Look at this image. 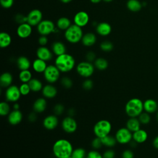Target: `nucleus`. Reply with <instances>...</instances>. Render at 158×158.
<instances>
[{"label":"nucleus","mask_w":158,"mask_h":158,"mask_svg":"<svg viewBox=\"0 0 158 158\" xmlns=\"http://www.w3.org/2000/svg\"><path fill=\"white\" fill-rule=\"evenodd\" d=\"M52 153L56 158H67L71 156L73 148L72 143L67 139L56 140L52 145Z\"/></svg>","instance_id":"f257e3e1"},{"label":"nucleus","mask_w":158,"mask_h":158,"mask_svg":"<svg viewBox=\"0 0 158 158\" xmlns=\"http://www.w3.org/2000/svg\"><path fill=\"white\" fill-rule=\"evenodd\" d=\"M54 65L61 73H68L72 71L75 67V60L72 55L65 53L56 57Z\"/></svg>","instance_id":"f03ea898"},{"label":"nucleus","mask_w":158,"mask_h":158,"mask_svg":"<svg viewBox=\"0 0 158 158\" xmlns=\"http://www.w3.org/2000/svg\"><path fill=\"white\" fill-rule=\"evenodd\" d=\"M144 110L143 102L139 98H131L127 101L125 106V111L129 117H138Z\"/></svg>","instance_id":"7ed1b4c3"},{"label":"nucleus","mask_w":158,"mask_h":158,"mask_svg":"<svg viewBox=\"0 0 158 158\" xmlns=\"http://www.w3.org/2000/svg\"><path fill=\"white\" fill-rule=\"evenodd\" d=\"M83 35L81 27L75 24H72L70 27L65 31L64 33V36L66 40L72 44H75L80 41Z\"/></svg>","instance_id":"20e7f679"},{"label":"nucleus","mask_w":158,"mask_h":158,"mask_svg":"<svg viewBox=\"0 0 158 158\" xmlns=\"http://www.w3.org/2000/svg\"><path fill=\"white\" fill-rule=\"evenodd\" d=\"M112 130V124L110 121L105 119L98 121L93 127V132L96 137L102 138L110 135Z\"/></svg>","instance_id":"39448f33"},{"label":"nucleus","mask_w":158,"mask_h":158,"mask_svg":"<svg viewBox=\"0 0 158 158\" xmlns=\"http://www.w3.org/2000/svg\"><path fill=\"white\" fill-rule=\"evenodd\" d=\"M95 67L92 62L88 61H82L76 66L77 73L81 77L89 78L94 72Z\"/></svg>","instance_id":"423d86ee"},{"label":"nucleus","mask_w":158,"mask_h":158,"mask_svg":"<svg viewBox=\"0 0 158 158\" xmlns=\"http://www.w3.org/2000/svg\"><path fill=\"white\" fill-rule=\"evenodd\" d=\"M60 73L55 65H49L43 72V77L48 83L54 84L59 80Z\"/></svg>","instance_id":"0eeeda50"},{"label":"nucleus","mask_w":158,"mask_h":158,"mask_svg":"<svg viewBox=\"0 0 158 158\" xmlns=\"http://www.w3.org/2000/svg\"><path fill=\"white\" fill-rule=\"evenodd\" d=\"M114 136L118 143L125 144L133 139V133L127 127H122L117 130Z\"/></svg>","instance_id":"6e6552de"},{"label":"nucleus","mask_w":158,"mask_h":158,"mask_svg":"<svg viewBox=\"0 0 158 158\" xmlns=\"http://www.w3.org/2000/svg\"><path fill=\"white\" fill-rule=\"evenodd\" d=\"M22 94L20 93L19 86L12 85L10 86L7 87L5 91V98L6 101L9 102H17Z\"/></svg>","instance_id":"1a4fd4ad"},{"label":"nucleus","mask_w":158,"mask_h":158,"mask_svg":"<svg viewBox=\"0 0 158 158\" xmlns=\"http://www.w3.org/2000/svg\"><path fill=\"white\" fill-rule=\"evenodd\" d=\"M37 31L41 35L48 36L55 31V25L49 20H43L37 26Z\"/></svg>","instance_id":"9d476101"},{"label":"nucleus","mask_w":158,"mask_h":158,"mask_svg":"<svg viewBox=\"0 0 158 158\" xmlns=\"http://www.w3.org/2000/svg\"><path fill=\"white\" fill-rule=\"evenodd\" d=\"M61 127L65 133H73L77 130L78 124L76 120L73 117L67 115L62 119Z\"/></svg>","instance_id":"9b49d317"},{"label":"nucleus","mask_w":158,"mask_h":158,"mask_svg":"<svg viewBox=\"0 0 158 158\" xmlns=\"http://www.w3.org/2000/svg\"><path fill=\"white\" fill-rule=\"evenodd\" d=\"M43 14L40 10H31L27 15V22L31 26H37L43 20Z\"/></svg>","instance_id":"f8f14e48"},{"label":"nucleus","mask_w":158,"mask_h":158,"mask_svg":"<svg viewBox=\"0 0 158 158\" xmlns=\"http://www.w3.org/2000/svg\"><path fill=\"white\" fill-rule=\"evenodd\" d=\"M59 125V118L55 114L48 115L43 120V126L48 130H52Z\"/></svg>","instance_id":"ddd939ff"},{"label":"nucleus","mask_w":158,"mask_h":158,"mask_svg":"<svg viewBox=\"0 0 158 158\" xmlns=\"http://www.w3.org/2000/svg\"><path fill=\"white\" fill-rule=\"evenodd\" d=\"M89 20V17L88 13L82 10L76 13L73 17L74 24L81 28L86 26L88 23Z\"/></svg>","instance_id":"4468645a"},{"label":"nucleus","mask_w":158,"mask_h":158,"mask_svg":"<svg viewBox=\"0 0 158 158\" xmlns=\"http://www.w3.org/2000/svg\"><path fill=\"white\" fill-rule=\"evenodd\" d=\"M32 32V26L27 22L19 24L17 28V34L21 38H27L29 37Z\"/></svg>","instance_id":"2eb2a0df"},{"label":"nucleus","mask_w":158,"mask_h":158,"mask_svg":"<svg viewBox=\"0 0 158 158\" xmlns=\"http://www.w3.org/2000/svg\"><path fill=\"white\" fill-rule=\"evenodd\" d=\"M42 95L46 99L54 98L57 94V89L53 84L48 83L43 86L41 90Z\"/></svg>","instance_id":"dca6fc26"},{"label":"nucleus","mask_w":158,"mask_h":158,"mask_svg":"<svg viewBox=\"0 0 158 158\" xmlns=\"http://www.w3.org/2000/svg\"><path fill=\"white\" fill-rule=\"evenodd\" d=\"M23 118V114L20 110H12L7 115V121L12 125L19 124Z\"/></svg>","instance_id":"f3484780"},{"label":"nucleus","mask_w":158,"mask_h":158,"mask_svg":"<svg viewBox=\"0 0 158 158\" xmlns=\"http://www.w3.org/2000/svg\"><path fill=\"white\" fill-rule=\"evenodd\" d=\"M52 52L46 46L39 47L36 50L37 58L42 59L46 62L51 60L52 58Z\"/></svg>","instance_id":"a211bd4d"},{"label":"nucleus","mask_w":158,"mask_h":158,"mask_svg":"<svg viewBox=\"0 0 158 158\" xmlns=\"http://www.w3.org/2000/svg\"><path fill=\"white\" fill-rule=\"evenodd\" d=\"M47 107V101L44 97L38 98L33 104V110L37 114L43 113Z\"/></svg>","instance_id":"6ab92c4d"},{"label":"nucleus","mask_w":158,"mask_h":158,"mask_svg":"<svg viewBox=\"0 0 158 158\" xmlns=\"http://www.w3.org/2000/svg\"><path fill=\"white\" fill-rule=\"evenodd\" d=\"M31 67L35 72L38 73H43L48 67V65L46 61L39 58H36L31 63Z\"/></svg>","instance_id":"aec40b11"},{"label":"nucleus","mask_w":158,"mask_h":158,"mask_svg":"<svg viewBox=\"0 0 158 158\" xmlns=\"http://www.w3.org/2000/svg\"><path fill=\"white\" fill-rule=\"evenodd\" d=\"M112 31L110 25L107 22H101L96 26V32L102 36H108Z\"/></svg>","instance_id":"412c9836"},{"label":"nucleus","mask_w":158,"mask_h":158,"mask_svg":"<svg viewBox=\"0 0 158 158\" xmlns=\"http://www.w3.org/2000/svg\"><path fill=\"white\" fill-rule=\"evenodd\" d=\"M81 41L84 46L86 47H90L96 43V36L93 33L88 32L83 35Z\"/></svg>","instance_id":"4be33fe9"},{"label":"nucleus","mask_w":158,"mask_h":158,"mask_svg":"<svg viewBox=\"0 0 158 158\" xmlns=\"http://www.w3.org/2000/svg\"><path fill=\"white\" fill-rule=\"evenodd\" d=\"M17 66L20 70H29L31 66V63L27 57L20 56L17 59Z\"/></svg>","instance_id":"5701e85b"},{"label":"nucleus","mask_w":158,"mask_h":158,"mask_svg":"<svg viewBox=\"0 0 158 158\" xmlns=\"http://www.w3.org/2000/svg\"><path fill=\"white\" fill-rule=\"evenodd\" d=\"M13 81V77L9 72H4L0 77V85L1 87L7 88L12 85Z\"/></svg>","instance_id":"b1692460"},{"label":"nucleus","mask_w":158,"mask_h":158,"mask_svg":"<svg viewBox=\"0 0 158 158\" xmlns=\"http://www.w3.org/2000/svg\"><path fill=\"white\" fill-rule=\"evenodd\" d=\"M147 138L148 133L144 130L140 128L133 133V140L137 143H143L146 141Z\"/></svg>","instance_id":"393cba45"},{"label":"nucleus","mask_w":158,"mask_h":158,"mask_svg":"<svg viewBox=\"0 0 158 158\" xmlns=\"http://www.w3.org/2000/svg\"><path fill=\"white\" fill-rule=\"evenodd\" d=\"M51 49L52 52L56 56L66 53V47L65 44L60 41H56L53 43L51 46Z\"/></svg>","instance_id":"a878e982"},{"label":"nucleus","mask_w":158,"mask_h":158,"mask_svg":"<svg viewBox=\"0 0 158 158\" xmlns=\"http://www.w3.org/2000/svg\"><path fill=\"white\" fill-rule=\"evenodd\" d=\"M158 104L157 102L152 99H146L143 102L144 110L148 113H153L156 112L157 109Z\"/></svg>","instance_id":"bb28decb"},{"label":"nucleus","mask_w":158,"mask_h":158,"mask_svg":"<svg viewBox=\"0 0 158 158\" xmlns=\"http://www.w3.org/2000/svg\"><path fill=\"white\" fill-rule=\"evenodd\" d=\"M140 122L136 117H130L127 121L126 127L132 133L140 129Z\"/></svg>","instance_id":"cd10ccee"},{"label":"nucleus","mask_w":158,"mask_h":158,"mask_svg":"<svg viewBox=\"0 0 158 158\" xmlns=\"http://www.w3.org/2000/svg\"><path fill=\"white\" fill-rule=\"evenodd\" d=\"M31 91L37 93L42 90L43 85L41 81L38 78H33L28 83Z\"/></svg>","instance_id":"c85d7f7f"},{"label":"nucleus","mask_w":158,"mask_h":158,"mask_svg":"<svg viewBox=\"0 0 158 158\" xmlns=\"http://www.w3.org/2000/svg\"><path fill=\"white\" fill-rule=\"evenodd\" d=\"M12 42L10 35L6 32H1L0 33V47L6 48L8 47Z\"/></svg>","instance_id":"c756f323"},{"label":"nucleus","mask_w":158,"mask_h":158,"mask_svg":"<svg viewBox=\"0 0 158 158\" xmlns=\"http://www.w3.org/2000/svg\"><path fill=\"white\" fill-rule=\"evenodd\" d=\"M142 3L138 0H128L127 2V9L131 12H138L142 8Z\"/></svg>","instance_id":"7c9ffc66"},{"label":"nucleus","mask_w":158,"mask_h":158,"mask_svg":"<svg viewBox=\"0 0 158 158\" xmlns=\"http://www.w3.org/2000/svg\"><path fill=\"white\" fill-rule=\"evenodd\" d=\"M71 25L72 24L70 19L65 17H62L59 18L56 22L57 27L61 30L65 31L68 28L70 27Z\"/></svg>","instance_id":"2f4dec72"},{"label":"nucleus","mask_w":158,"mask_h":158,"mask_svg":"<svg viewBox=\"0 0 158 158\" xmlns=\"http://www.w3.org/2000/svg\"><path fill=\"white\" fill-rule=\"evenodd\" d=\"M107 60L103 57H99L96 59L94 61V65L96 69L99 70H104L108 67Z\"/></svg>","instance_id":"473e14b6"},{"label":"nucleus","mask_w":158,"mask_h":158,"mask_svg":"<svg viewBox=\"0 0 158 158\" xmlns=\"http://www.w3.org/2000/svg\"><path fill=\"white\" fill-rule=\"evenodd\" d=\"M103 146L108 148H112L116 144L117 140L115 136H113L110 135H109L102 138H101Z\"/></svg>","instance_id":"72a5a7b5"},{"label":"nucleus","mask_w":158,"mask_h":158,"mask_svg":"<svg viewBox=\"0 0 158 158\" xmlns=\"http://www.w3.org/2000/svg\"><path fill=\"white\" fill-rule=\"evenodd\" d=\"M19 78L22 83H28L33 78L32 73L29 70H20L19 74Z\"/></svg>","instance_id":"f704fd0d"},{"label":"nucleus","mask_w":158,"mask_h":158,"mask_svg":"<svg viewBox=\"0 0 158 158\" xmlns=\"http://www.w3.org/2000/svg\"><path fill=\"white\" fill-rule=\"evenodd\" d=\"M87 152L82 148H77L73 150L71 157L72 158H86Z\"/></svg>","instance_id":"c9c22d12"},{"label":"nucleus","mask_w":158,"mask_h":158,"mask_svg":"<svg viewBox=\"0 0 158 158\" xmlns=\"http://www.w3.org/2000/svg\"><path fill=\"white\" fill-rule=\"evenodd\" d=\"M7 101H2L0 103V115L1 116H7L10 112V107Z\"/></svg>","instance_id":"e433bc0d"},{"label":"nucleus","mask_w":158,"mask_h":158,"mask_svg":"<svg viewBox=\"0 0 158 158\" xmlns=\"http://www.w3.org/2000/svg\"><path fill=\"white\" fill-rule=\"evenodd\" d=\"M114 45L112 42L109 41H102L100 44V48L102 51L110 52L113 49Z\"/></svg>","instance_id":"4c0bfd02"},{"label":"nucleus","mask_w":158,"mask_h":158,"mask_svg":"<svg viewBox=\"0 0 158 158\" xmlns=\"http://www.w3.org/2000/svg\"><path fill=\"white\" fill-rule=\"evenodd\" d=\"M60 84L64 88L69 89L73 86V81L68 77H64L60 79Z\"/></svg>","instance_id":"58836bf2"},{"label":"nucleus","mask_w":158,"mask_h":158,"mask_svg":"<svg viewBox=\"0 0 158 158\" xmlns=\"http://www.w3.org/2000/svg\"><path fill=\"white\" fill-rule=\"evenodd\" d=\"M19 89L22 96H27L31 92V89L28 83H22L19 86Z\"/></svg>","instance_id":"ea45409f"},{"label":"nucleus","mask_w":158,"mask_h":158,"mask_svg":"<svg viewBox=\"0 0 158 158\" xmlns=\"http://www.w3.org/2000/svg\"><path fill=\"white\" fill-rule=\"evenodd\" d=\"M91 147L93 148V149H95V150L99 149L103 146L101 138L96 137V136L91 141Z\"/></svg>","instance_id":"a19ab883"},{"label":"nucleus","mask_w":158,"mask_h":158,"mask_svg":"<svg viewBox=\"0 0 158 158\" xmlns=\"http://www.w3.org/2000/svg\"><path fill=\"white\" fill-rule=\"evenodd\" d=\"M140 122L142 124H148V123H149L150 120H151V117L150 115L149 114V113L148 112H142L138 118Z\"/></svg>","instance_id":"79ce46f5"},{"label":"nucleus","mask_w":158,"mask_h":158,"mask_svg":"<svg viewBox=\"0 0 158 158\" xmlns=\"http://www.w3.org/2000/svg\"><path fill=\"white\" fill-rule=\"evenodd\" d=\"M65 110L64 106L60 103L56 104L53 107V112L57 116L62 115Z\"/></svg>","instance_id":"37998d69"},{"label":"nucleus","mask_w":158,"mask_h":158,"mask_svg":"<svg viewBox=\"0 0 158 158\" xmlns=\"http://www.w3.org/2000/svg\"><path fill=\"white\" fill-rule=\"evenodd\" d=\"M94 83L92 80L89 78H86L82 83V87L84 89L89 91L93 88Z\"/></svg>","instance_id":"c03bdc74"},{"label":"nucleus","mask_w":158,"mask_h":158,"mask_svg":"<svg viewBox=\"0 0 158 158\" xmlns=\"http://www.w3.org/2000/svg\"><path fill=\"white\" fill-rule=\"evenodd\" d=\"M86 158H103V156L98 150L92 149L87 152Z\"/></svg>","instance_id":"a18cd8bd"},{"label":"nucleus","mask_w":158,"mask_h":158,"mask_svg":"<svg viewBox=\"0 0 158 158\" xmlns=\"http://www.w3.org/2000/svg\"><path fill=\"white\" fill-rule=\"evenodd\" d=\"M102 156L103 158H114L115 156V152L112 149L109 148L102 153Z\"/></svg>","instance_id":"49530a36"},{"label":"nucleus","mask_w":158,"mask_h":158,"mask_svg":"<svg viewBox=\"0 0 158 158\" xmlns=\"http://www.w3.org/2000/svg\"><path fill=\"white\" fill-rule=\"evenodd\" d=\"M1 6L4 9H9L13 6L14 0H0Z\"/></svg>","instance_id":"de8ad7c7"},{"label":"nucleus","mask_w":158,"mask_h":158,"mask_svg":"<svg viewBox=\"0 0 158 158\" xmlns=\"http://www.w3.org/2000/svg\"><path fill=\"white\" fill-rule=\"evenodd\" d=\"M15 20L19 24L25 23L27 22V16H24L21 14H18L15 17Z\"/></svg>","instance_id":"09e8293b"},{"label":"nucleus","mask_w":158,"mask_h":158,"mask_svg":"<svg viewBox=\"0 0 158 158\" xmlns=\"http://www.w3.org/2000/svg\"><path fill=\"white\" fill-rule=\"evenodd\" d=\"M122 158H134V153L130 149H125L121 155Z\"/></svg>","instance_id":"8fccbe9b"},{"label":"nucleus","mask_w":158,"mask_h":158,"mask_svg":"<svg viewBox=\"0 0 158 158\" xmlns=\"http://www.w3.org/2000/svg\"><path fill=\"white\" fill-rule=\"evenodd\" d=\"M38 43L41 46H46L48 42V40L46 36L44 35H41L38 38Z\"/></svg>","instance_id":"3c124183"},{"label":"nucleus","mask_w":158,"mask_h":158,"mask_svg":"<svg viewBox=\"0 0 158 158\" xmlns=\"http://www.w3.org/2000/svg\"><path fill=\"white\" fill-rule=\"evenodd\" d=\"M86 61L92 62L96 60V55L94 52L92 51H89L86 54Z\"/></svg>","instance_id":"603ef678"},{"label":"nucleus","mask_w":158,"mask_h":158,"mask_svg":"<svg viewBox=\"0 0 158 158\" xmlns=\"http://www.w3.org/2000/svg\"><path fill=\"white\" fill-rule=\"evenodd\" d=\"M36 112L33 111L31 112H30L28 115V120L30 122H35L37 120V115H36Z\"/></svg>","instance_id":"864d4df0"},{"label":"nucleus","mask_w":158,"mask_h":158,"mask_svg":"<svg viewBox=\"0 0 158 158\" xmlns=\"http://www.w3.org/2000/svg\"><path fill=\"white\" fill-rule=\"evenodd\" d=\"M75 114V110L73 108H70L67 110V115H68V116L73 117Z\"/></svg>","instance_id":"5fc2aeb1"},{"label":"nucleus","mask_w":158,"mask_h":158,"mask_svg":"<svg viewBox=\"0 0 158 158\" xmlns=\"http://www.w3.org/2000/svg\"><path fill=\"white\" fill-rule=\"evenodd\" d=\"M152 144L154 146V147L156 149H158V136H156L154 140H153V142H152Z\"/></svg>","instance_id":"6e6d98bb"},{"label":"nucleus","mask_w":158,"mask_h":158,"mask_svg":"<svg viewBox=\"0 0 158 158\" xmlns=\"http://www.w3.org/2000/svg\"><path fill=\"white\" fill-rule=\"evenodd\" d=\"M12 108L14 110H20V104L17 102H14L13 104Z\"/></svg>","instance_id":"4d7b16f0"},{"label":"nucleus","mask_w":158,"mask_h":158,"mask_svg":"<svg viewBox=\"0 0 158 158\" xmlns=\"http://www.w3.org/2000/svg\"><path fill=\"white\" fill-rule=\"evenodd\" d=\"M102 0H90V1L93 3V4H98L99 2H100Z\"/></svg>","instance_id":"13d9d810"},{"label":"nucleus","mask_w":158,"mask_h":158,"mask_svg":"<svg viewBox=\"0 0 158 158\" xmlns=\"http://www.w3.org/2000/svg\"><path fill=\"white\" fill-rule=\"evenodd\" d=\"M60 1L63 3H69V2H71L72 0H60Z\"/></svg>","instance_id":"bf43d9fd"},{"label":"nucleus","mask_w":158,"mask_h":158,"mask_svg":"<svg viewBox=\"0 0 158 158\" xmlns=\"http://www.w3.org/2000/svg\"><path fill=\"white\" fill-rule=\"evenodd\" d=\"M104 1H105V2H111V1H112L113 0H103Z\"/></svg>","instance_id":"052dcab7"},{"label":"nucleus","mask_w":158,"mask_h":158,"mask_svg":"<svg viewBox=\"0 0 158 158\" xmlns=\"http://www.w3.org/2000/svg\"><path fill=\"white\" fill-rule=\"evenodd\" d=\"M156 119H157V121L158 122V111H157V114H156Z\"/></svg>","instance_id":"680f3d73"},{"label":"nucleus","mask_w":158,"mask_h":158,"mask_svg":"<svg viewBox=\"0 0 158 158\" xmlns=\"http://www.w3.org/2000/svg\"><path fill=\"white\" fill-rule=\"evenodd\" d=\"M67 158H72V157L70 156V157H67Z\"/></svg>","instance_id":"e2e57ef3"}]
</instances>
